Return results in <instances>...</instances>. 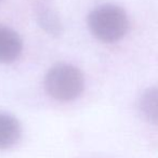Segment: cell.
<instances>
[{"label": "cell", "instance_id": "4", "mask_svg": "<svg viewBox=\"0 0 158 158\" xmlns=\"http://www.w3.org/2000/svg\"><path fill=\"white\" fill-rule=\"evenodd\" d=\"M22 40L16 31L0 26V63H11L22 52Z\"/></svg>", "mask_w": 158, "mask_h": 158}, {"label": "cell", "instance_id": "3", "mask_svg": "<svg viewBox=\"0 0 158 158\" xmlns=\"http://www.w3.org/2000/svg\"><path fill=\"white\" fill-rule=\"evenodd\" d=\"M34 9L38 23L47 33L53 36L61 35V20L50 0H34Z\"/></svg>", "mask_w": 158, "mask_h": 158}, {"label": "cell", "instance_id": "1", "mask_svg": "<svg viewBox=\"0 0 158 158\" xmlns=\"http://www.w3.org/2000/svg\"><path fill=\"white\" fill-rule=\"evenodd\" d=\"M88 24L91 33L104 42L118 41L129 28L126 12L113 5H104L93 10L89 15Z\"/></svg>", "mask_w": 158, "mask_h": 158}, {"label": "cell", "instance_id": "7", "mask_svg": "<svg viewBox=\"0 0 158 158\" xmlns=\"http://www.w3.org/2000/svg\"><path fill=\"white\" fill-rule=\"evenodd\" d=\"M1 1H2V0H0V2H1Z\"/></svg>", "mask_w": 158, "mask_h": 158}, {"label": "cell", "instance_id": "6", "mask_svg": "<svg viewBox=\"0 0 158 158\" xmlns=\"http://www.w3.org/2000/svg\"><path fill=\"white\" fill-rule=\"evenodd\" d=\"M139 110L145 120L158 126V86L151 87L142 93Z\"/></svg>", "mask_w": 158, "mask_h": 158}, {"label": "cell", "instance_id": "2", "mask_svg": "<svg viewBox=\"0 0 158 158\" xmlns=\"http://www.w3.org/2000/svg\"><path fill=\"white\" fill-rule=\"evenodd\" d=\"M44 87L53 99L63 102L73 101L84 90V76L75 66L59 64L47 74Z\"/></svg>", "mask_w": 158, "mask_h": 158}, {"label": "cell", "instance_id": "5", "mask_svg": "<svg viewBox=\"0 0 158 158\" xmlns=\"http://www.w3.org/2000/svg\"><path fill=\"white\" fill-rule=\"evenodd\" d=\"M21 126L13 116L0 114V149H8L19 141Z\"/></svg>", "mask_w": 158, "mask_h": 158}]
</instances>
